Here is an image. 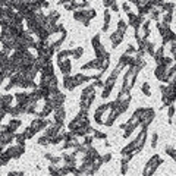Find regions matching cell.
<instances>
[{
	"label": "cell",
	"mask_w": 176,
	"mask_h": 176,
	"mask_svg": "<svg viewBox=\"0 0 176 176\" xmlns=\"http://www.w3.org/2000/svg\"><path fill=\"white\" fill-rule=\"evenodd\" d=\"M97 16V12L95 9H78L74 12V19L81 22L84 27H88L90 25V21Z\"/></svg>",
	"instance_id": "6da1fadb"
},
{
	"label": "cell",
	"mask_w": 176,
	"mask_h": 176,
	"mask_svg": "<svg viewBox=\"0 0 176 176\" xmlns=\"http://www.w3.org/2000/svg\"><path fill=\"white\" fill-rule=\"evenodd\" d=\"M160 164H163V159L159 156V154H154V156H153L148 162H147L145 169H144V172H142V175H144V176H150V175H153V173H156L157 167H159Z\"/></svg>",
	"instance_id": "7a4b0ae2"
},
{
	"label": "cell",
	"mask_w": 176,
	"mask_h": 176,
	"mask_svg": "<svg viewBox=\"0 0 176 176\" xmlns=\"http://www.w3.org/2000/svg\"><path fill=\"white\" fill-rule=\"evenodd\" d=\"M156 117V112L153 107H144V112H142L141 121H140V126L141 129H147L150 126V123L154 121Z\"/></svg>",
	"instance_id": "3957f363"
},
{
	"label": "cell",
	"mask_w": 176,
	"mask_h": 176,
	"mask_svg": "<svg viewBox=\"0 0 176 176\" xmlns=\"http://www.w3.org/2000/svg\"><path fill=\"white\" fill-rule=\"evenodd\" d=\"M167 66H164V65H157L156 66V71H154V76H156L157 79L160 82H167Z\"/></svg>",
	"instance_id": "277c9868"
},
{
	"label": "cell",
	"mask_w": 176,
	"mask_h": 176,
	"mask_svg": "<svg viewBox=\"0 0 176 176\" xmlns=\"http://www.w3.org/2000/svg\"><path fill=\"white\" fill-rule=\"evenodd\" d=\"M125 31H122V29H116L113 34L110 35V41H112V47L113 48H117V46L121 44L123 41V37H125Z\"/></svg>",
	"instance_id": "5b68a950"
},
{
	"label": "cell",
	"mask_w": 176,
	"mask_h": 176,
	"mask_svg": "<svg viewBox=\"0 0 176 176\" xmlns=\"http://www.w3.org/2000/svg\"><path fill=\"white\" fill-rule=\"evenodd\" d=\"M53 117H54V122L65 123V117H66V110H65V106L54 107L53 109Z\"/></svg>",
	"instance_id": "8992f818"
},
{
	"label": "cell",
	"mask_w": 176,
	"mask_h": 176,
	"mask_svg": "<svg viewBox=\"0 0 176 176\" xmlns=\"http://www.w3.org/2000/svg\"><path fill=\"white\" fill-rule=\"evenodd\" d=\"M63 87L66 88L68 91H74L75 88L78 87V82L74 79V76L69 75H63Z\"/></svg>",
	"instance_id": "52a82bcc"
},
{
	"label": "cell",
	"mask_w": 176,
	"mask_h": 176,
	"mask_svg": "<svg viewBox=\"0 0 176 176\" xmlns=\"http://www.w3.org/2000/svg\"><path fill=\"white\" fill-rule=\"evenodd\" d=\"M57 66L63 75H69L72 71V63H71V59H68V57L65 60H57Z\"/></svg>",
	"instance_id": "ba28073f"
},
{
	"label": "cell",
	"mask_w": 176,
	"mask_h": 176,
	"mask_svg": "<svg viewBox=\"0 0 176 176\" xmlns=\"http://www.w3.org/2000/svg\"><path fill=\"white\" fill-rule=\"evenodd\" d=\"M100 63H101V60L100 59H93V60H90L88 63H85L84 66H82V71H88V69H98L100 71Z\"/></svg>",
	"instance_id": "9c48e42d"
},
{
	"label": "cell",
	"mask_w": 176,
	"mask_h": 176,
	"mask_svg": "<svg viewBox=\"0 0 176 176\" xmlns=\"http://www.w3.org/2000/svg\"><path fill=\"white\" fill-rule=\"evenodd\" d=\"M21 125H22V122H21V119L12 117V121H10V123H9L7 126H5V129H7V131H10V132H15V131H16L18 128H19Z\"/></svg>",
	"instance_id": "30bf717a"
},
{
	"label": "cell",
	"mask_w": 176,
	"mask_h": 176,
	"mask_svg": "<svg viewBox=\"0 0 176 176\" xmlns=\"http://www.w3.org/2000/svg\"><path fill=\"white\" fill-rule=\"evenodd\" d=\"M74 79L78 82V85H82L84 82L93 81V76H87V75H82V74H76V75H74Z\"/></svg>",
	"instance_id": "8fae6325"
},
{
	"label": "cell",
	"mask_w": 176,
	"mask_h": 176,
	"mask_svg": "<svg viewBox=\"0 0 176 176\" xmlns=\"http://www.w3.org/2000/svg\"><path fill=\"white\" fill-rule=\"evenodd\" d=\"M173 10H175V3L173 2H164L160 7L162 13H167V12H173Z\"/></svg>",
	"instance_id": "7c38bea8"
},
{
	"label": "cell",
	"mask_w": 176,
	"mask_h": 176,
	"mask_svg": "<svg viewBox=\"0 0 176 176\" xmlns=\"http://www.w3.org/2000/svg\"><path fill=\"white\" fill-rule=\"evenodd\" d=\"M15 100L16 103H29V93H16Z\"/></svg>",
	"instance_id": "4fadbf2b"
},
{
	"label": "cell",
	"mask_w": 176,
	"mask_h": 176,
	"mask_svg": "<svg viewBox=\"0 0 176 176\" xmlns=\"http://www.w3.org/2000/svg\"><path fill=\"white\" fill-rule=\"evenodd\" d=\"M47 19L52 22V24H57L59 19H60V13L57 10H50L47 13Z\"/></svg>",
	"instance_id": "5bb4252c"
},
{
	"label": "cell",
	"mask_w": 176,
	"mask_h": 176,
	"mask_svg": "<svg viewBox=\"0 0 176 176\" xmlns=\"http://www.w3.org/2000/svg\"><path fill=\"white\" fill-rule=\"evenodd\" d=\"M113 88H115V84H104V87H103V93H101V97L103 98H107L110 93L113 91Z\"/></svg>",
	"instance_id": "9a60e30c"
},
{
	"label": "cell",
	"mask_w": 176,
	"mask_h": 176,
	"mask_svg": "<svg viewBox=\"0 0 176 176\" xmlns=\"http://www.w3.org/2000/svg\"><path fill=\"white\" fill-rule=\"evenodd\" d=\"M163 56H164V47L162 46V47H159V50H156V53H154V56H153L157 65H160V62H162Z\"/></svg>",
	"instance_id": "2e32d148"
},
{
	"label": "cell",
	"mask_w": 176,
	"mask_h": 176,
	"mask_svg": "<svg viewBox=\"0 0 176 176\" xmlns=\"http://www.w3.org/2000/svg\"><path fill=\"white\" fill-rule=\"evenodd\" d=\"M91 44H93V48L97 50V48H100L103 46L101 44V38H100V34H95L93 38H91Z\"/></svg>",
	"instance_id": "e0dca14e"
},
{
	"label": "cell",
	"mask_w": 176,
	"mask_h": 176,
	"mask_svg": "<svg viewBox=\"0 0 176 176\" xmlns=\"http://www.w3.org/2000/svg\"><path fill=\"white\" fill-rule=\"evenodd\" d=\"M69 56H71V50H59L56 53V60H65Z\"/></svg>",
	"instance_id": "ac0fdd59"
},
{
	"label": "cell",
	"mask_w": 176,
	"mask_h": 176,
	"mask_svg": "<svg viewBox=\"0 0 176 176\" xmlns=\"http://www.w3.org/2000/svg\"><path fill=\"white\" fill-rule=\"evenodd\" d=\"M109 25H110V10L106 9V12H104V25H103V28H101L103 33H106L109 29Z\"/></svg>",
	"instance_id": "d6986e66"
},
{
	"label": "cell",
	"mask_w": 176,
	"mask_h": 176,
	"mask_svg": "<svg viewBox=\"0 0 176 176\" xmlns=\"http://www.w3.org/2000/svg\"><path fill=\"white\" fill-rule=\"evenodd\" d=\"M145 53H148L150 56H154V53H156L154 43H151V41H148V40H145Z\"/></svg>",
	"instance_id": "ffe728a7"
},
{
	"label": "cell",
	"mask_w": 176,
	"mask_h": 176,
	"mask_svg": "<svg viewBox=\"0 0 176 176\" xmlns=\"http://www.w3.org/2000/svg\"><path fill=\"white\" fill-rule=\"evenodd\" d=\"M164 153H166L169 157H172V159H173V162L176 163V148H175V147H172V145L164 147Z\"/></svg>",
	"instance_id": "44dd1931"
},
{
	"label": "cell",
	"mask_w": 176,
	"mask_h": 176,
	"mask_svg": "<svg viewBox=\"0 0 176 176\" xmlns=\"http://www.w3.org/2000/svg\"><path fill=\"white\" fill-rule=\"evenodd\" d=\"M82 54H84V48L82 47H75L74 50H71V56L74 59H81Z\"/></svg>",
	"instance_id": "7402d4cb"
},
{
	"label": "cell",
	"mask_w": 176,
	"mask_h": 176,
	"mask_svg": "<svg viewBox=\"0 0 176 176\" xmlns=\"http://www.w3.org/2000/svg\"><path fill=\"white\" fill-rule=\"evenodd\" d=\"M175 106L173 104H170L169 107H167V122H169V125H172L173 123V116H175Z\"/></svg>",
	"instance_id": "603a6c76"
},
{
	"label": "cell",
	"mask_w": 176,
	"mask_h": 176,
	"mask_svg": "<svg viewBox=\"0 0 176 176\" xmlns=\"http://www.w3.org/2000/svg\"><path fill=\"white\" fill-rule=\"evenodd\" d=\"M22 134L25 135V138H27V140H31V138H33V136L37 134V131H35L34 128H31V126H28V128L24 129V132H22Z\"/></svg>",
	"instance_id": "cb8c5ba5"
},
{
	"label": "cell",
	"mask_w": 176,
	"mask_h": 176,
	"mask_svg": "<svg viewBox=\"0 0 176 176\" xmlns=\"http://www.w3.org/2000/svg\"><path fill=\"white\" fill-rule=\"evenodd\" d=\"M141 91H142V94L147 95V97L151 95V87H150V82H144V84H142Z\"/></svg>",
	"instance_id": "d4e9b609"
},
{
	"label": "cell",
	"mask_w": 176,
	"mask_h": 176,
	"mask_svg": "<svg viewBox=\"0 0 176 176\" xmlns=\"http://www.w3.org/2000/svg\"><path fill=\"white\" fill-rule=\"evenodd\" d=\"M172 21H173V12H167V13H163V21H162V22H164V24L170 25V24H172Z\"/></svg>",
	"instance_id": "484cf974"
},
{
	"label": "cell",
	"mask_w": 176,
	"mask_h": 176,
	"mask_svg": "<svg viewBox=\"0 0 176 176\" xmlns=\"http://www.w3.org/2000/svg\"><path fill=\"white\" fill-rule=\"evenodd\" d=\"M94 122L97 123V125H104L103 113H100V112H97V110H95V113H94Z\"/></svg>",
	"instance_id": "4316f807"
},
{
	"label": "cell",
	"mask_w": 176,
	"mask_h": 176,
	"mask_svg": "<svg viewBox=\"0 0 176 176\" xmlns=\"http://www.w3.org/2000/svg\"><path fill=\"white\" fill-rule=\"evenodd\" d=\"M150 13H151V21H156V22H159V21H160V15H162L160 9H153Z\"/></svg>",
	"instance_id": "83f0119b"
},
{
	"label": "cell",
	"mask_w": 176,
	"mask_h": 176,
	"mask_svg": "<svg viewBox=\"0 0 176 176\" xmlns=\"http://www.w3.org/2000/svg\"><path fill=\"white\" fill-rule=\"evenodd\" d=\"M93 136H94V140H106L107 135L104 134V132H100L98 129H94L93 131Z\"/></svg>",
	"instance_id": "f1b7e54d"
},
{
	"label": "cell",
	"mask_w": 176,
	"mask_h": 176,
	"mask_svg": "<svg viewBox=\"0 0 176 176\" xmlns=\"http://www.w3.org/2000/svg\"><path fill=\"white\" fill-rule=\"evenodd\" d=\"M160 65H164V66H172L173 65V57H169V56H163L162 62H160Z\"/></svg>",
	"instance_id": "f546056e"
},
{
	"label": "cell",
	"mask_w": 176,
	"mask_h": 176,
	"mask_svg": "<svg viewBox=\"0 0 176 176\" xmlns=\"http://www.w3.org/2000/svg\"><path fill=\"white\" fill-rule=\"evenodd\" d=\"M60 166H56V164H48V173H52V175H60V170H59Z\"/></svg>",
	"instance_id": "4dcf8cb0"
},
{
	"label": "cell",
	"mask_w": 176,
	"mask_h": 176,
	"mask_svg": "<svg viewBox=\"0 0 176 176\" xmlns=\"http://www.w3.org/2000/svg\"><path fill=\"white\" fill-rule=\"evenodd\" d=\"M25 140H27V138H25L24 134H16V135H15V141H16L18 145H25Z\"/></svg>",
	"instance_id": "1f68e13d"
},
{
	"label": "cell",
	"mask_w": 176,
	"mask_h": 176,
	"mask_svg": "<svg viewBox=\"0 0 176 176\" xmlns=\"http://www.w3.org/2000/svg\"><path fill=\"white\" fill-rule=\"evenodd\" d=\"M50 141H52V138H50V136H47V135H43L40 138V140H38V144H40V145H43V147H46V145H48V144H50Z\"/></svg>",
	"instance_id": "d6a6232c"
},
{
	"label": "cell",
	"mask_w": 176,
	"mask_h": 176,
	"mask_svg": "<svg viewBox=\"0 0 176 176\" xmlns=\"http://www.w3.org/2000/svg\"><path fill=\"white\" fill-rule=\"evenodd\" d=\"M93 141H94V136H93V134H88V135L84 136V141H82V144L84 145H93Z\"/></svg>",
	"instance_id": "836d02e7"
},
{
	"label": "cell",
	"mask_w": 176,
	"mask_h": 176,
	"mask_svg": "<svg viewBox=\"0 0 176 176\" xmlns=\"http://www.w3.org/2000/svg\"><path fill=\"white\" fill-rule=\"evenodd\" d=\"M117 29H122V31L126 33V29H128V24H126L123 19H119V22H117Z\"/></svg>",
	"instance_id": "e575fe53"
},
{
	"label": "cell",
	"mask_w": 176,
	"mask_h": 176,
	"mask_svg": "<svg viewBox=\"0 0 176 176\" xmlns=\"http://www.w3.org/2000/svg\"><path fill=\"white\" fill-rule=\"evenodd\" d=\"M157 141H159V134H157V132H153V136H151V147H153V148L157 147Z\"/></svg>",
	"instance_id": "d590c367"
},
{
	"label": "cell",
	"mask_w": 176,
	"mask_h": 176,
	"mask_svg": "<svg viewBox=\"0 0 176 176\" xmlns=\"http://www.w3.org/2000/svg\"><path fill=\"white\" fill-rule=\"evenodd\" d=\"M121 164H122V167H121V173H122V175H126V173H128L129 163H121Z\"/></svg>",
	"instance_id": "8d00e7d4"
},
{
	"label": "cell",
	"mask_w": 176,
	"mask_h": 176,
	"mask_svg": "<svg viewBox=\"0 0 176 176\" xmlns=\"http://www.w3.org/2000/svg\"><path fill=\"white\" fill-rule=\"evenodd\" d=\"M101 159H103V164H104V163H109L112 160V153H107V154L101 156Z\"/></svg>",
	"instance_id": "74e56055"
},
{
	"label": "cell",
	"mask_w": 176,
	"mask_h": 176,
	"mask_svg": "<svg viewBox=\"0 0 176 176\" xmlns=\"http://www.w3.org/2000/svg\"><path fill=\"white\" fill-rule=\"evenodd\" d=\"M125 53L126 54H134V53H136V48L134 47V46H128L126 50H125Z\"/></svg>",
	"instance_id": "f35d334b"
},
{
	"label": "cell",
	"mask_w": 176,
	"mask_h": 176,
	"mask_svg": "<svg viewBox=\"0 0 176 176\" xmlns=\"http://www.w3.org/2000/svg\"><path fill=\"white\" fill-rule=\"evenodd\" d=\"M169 48H170V53H172V56L173 57H176V43H172L169 46Z\"/></svg>",
	"instance_id": "ab89813d"
},
{
	"label": "cell",
	"mask_w": 176,
	"mask_h": 176,
	"mask_svg": "<svg viewBox=\"0 0 176 176\" xmlns=\"http://www.w3.org/2000/svg\"><path fill=\"white\" fill-rule=\"evenodd\" d=\"M115 2H116V0H103V5H104V7H106V9H109V7L115 3Z\"/></svg>",
	"instance_id": "60d3db41"
},
{
	"label": "cell",
	"mask_w": 176,
	"mask_h": 176,
	"mask_svg": "<svg viewBox=\"0 0 176 176\" xmlns=\"http://www.w3.org/2000/svg\"><path fill=\"white\" fill-rule=\"evenodd\" d=\"M93 84H94V87L97 88H103L104 87V81H101V79H95V82H93Z\"/></svg>",
	"instance_id": "b9f144b4"
},
{
	"label": "cell",
	"mask_w": 176,
	"mask_h": 176,
	"mask_svg": "<svg viewBox=\"0 0 176 176\" xmlns=\"http://www.w3.org/2000/svg\"><path fill=\"white\" fill-rule=\"evenodd\" d=\"M122 9L125 10V12H126V13H128V12H131V6H129L128 2H125V3L122 5Z\"/></svg>",
	"instance_id": "7bdbcfd3"
},
{
	"label": "cell",
	"mask_w": 176,
	"mask_h": 176,
	"mask_svg": "<svg viewBox=\"0 0 176 176\" xmlns=\"http://www.w3.org/2000/svg\"><path fill=\"white\" fill-rule=\"evenodd\" d=\"M110 9H112V12H116V13H117V12H119V5H117V3L115 2V3L110 6Z\"/></svg>",
	"instance_id": "ee69618b"
},
{
	"label": "cell",
	"mask_w": 176,
	"mask_h": 176,
	"mask_svg": "<svg viewBox=\"0 0 176 176\" xmlns=\"http://www.w3.org/2000/svg\"><path fill=\"white\" fill-rule=\"evenodd\" d=\"M48 6H50V3H48L47 0H44V2L41 3V7H43V9H48Z\"/></svg>",
	"instance_id": "f6af8a7d"
},
{
	"label": "cell",
	"mask_w": 176,
	"mask_h": 176,
	"mask_svg": "<svg viewBox=\"0 0 176 176\" xmlns=\"http://www.w3.org/2000/svg\"><path fill=\"white\" fill-rule=\"evenodd\" d=\"M71 2H72V0H59V5H63V6H65V5H68Z\"/></svg>",
	"instance_id": "bcb514c9"
},
{
	"label": "cell",
	"mask_w": 176,
	"mask_h": 176,
	"mask_svg": "<svg viewBox=\"0 0 176 176\" xmlns=\"http://www.w3.org/2000/svg\"><path fill=\"white\" fill-rule=\"evenodd\" d=\"M52 157H53V154H50V153H46V154H44V159H47L48 162L52 160Z\"/></svg>",
	"instance_id": "7dc6e473"
},
{
	"label": "cell",
	"mask_w": 176,
	"mask_h": 176,
	"mask_svg": "<svg viewBox=\"0 0 176 176\" xmlns=\"http://www.w3.org/2000/svg\"><path fill=\"white\" fill-rule=\"evenodd\" d=\"M125 128H126V123H122V125L119 126V129H123V131H125Z\"/></svg>",
	"instance_id": "c3c4849f"
},
{
	"label": "cell",
	"mask_w": 176,
	"mask_h": 176,
	"mask_svg": "<svg viewBox=\"0 0 176 176\" xmlns=\"http://www.w3.org/2000/svg\"><path fill=\"white\" fill-rule=\"evenodd\" d=\"M173 60H175V63H176V57H173Z\"/></svg>",
	"instance_id": "681fc988"
},
{
	"label": "cell",
	"mask_w": 176,
	"mask_h": 176,
	"mask_svg": "<svg viewBox=\"0 0 176 176\" xmlns=\"http://www.w3.org/2000/svg\"><path fill=\"white\" fill-rule=\"evenodd\" d=\"M82 2H87V0H82Z\"/></svg>",
	"instance_id": "f907efd6"
}]
</instances>
